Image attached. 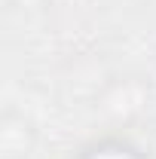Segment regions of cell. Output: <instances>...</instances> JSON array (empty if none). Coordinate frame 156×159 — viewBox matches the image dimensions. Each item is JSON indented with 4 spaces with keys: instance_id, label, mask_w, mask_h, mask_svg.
Returning <instances> with one entry per match:
<instances>
[{
    "instance_id": "6da1fadb",
    "label": "cell",
    "mask_w": 156,
    "mask_h": 159,
    "mask_svg": "<svg viewBox=\"0 0 156 159\" xmlns=\"http://www.w3.org/2000/svg\"><path fill=\"white\" fill-rule=\"evenodd\" d=\"M92 159H135V156L126 153V150H101V153H95Z\"/></svg>"
}]
</instances>
